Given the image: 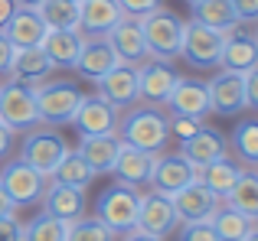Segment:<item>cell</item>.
Returning <instances> with one entry per match:
<instances>
[{
	"instance_id": "obj_1",
	"label": "cell",
	"mask_w": 258,
	"mask_h": 241,
	"mask_svg": "<svg viewBox=\"0 0 258 241\" xmlns=\"http://www.w3.org/2000/svg\"><path fill=\"white\" fill-rule=\"evenodd\" d=\"M141 33H144V43L151 59H160V62H170V59L180 56V46H183V20L173 17L170 10L157 7V10L138 17Z\"/></svg>"
},
{
	"instance_id": "obj_2",
	"label": "cell",
	"mask_w": 258,
	"mask_h": 241,
	"mask_svg": "<svg viewBox=\"0 0 258 241\" xmlns=\"http://www.w3.org/2000/svg\"><path fill=\"white\" fill-rule=\"evenodd\" d=\"M118 137L121 144L138 147V150L147 153H160L167 147V114H160L157 108H138L131 111L124 120H118Z\"/></svg>"
},
{
	"instance_id": "obj_3",
	"label": "cell",
	"mask_w": 258,
	"mask_h": 241,
	"mask_svg": "<svg viewBox=\"0 0 258 241\" xmlns=\"http://www.w3.org/2000/svg\"><path fill=\"white\" fill-rule=\"evenodd\" d=\"M33 98H36L39 124L52 127V124H69L85 95L72 82H39L33 88Z\"/></svg>"
},
{
	"instance_id": "obj_4",
	"label": "cell",
	"mask_w": 258,
	"mask_h": 241,
	"mask_svg": "<svg viewBox=\"0 0 258 241\" xmlns=\"http://www.w3.org/2000/svg\"><path fill=\"white\" fill-rule=\"evenodd\" d=\"M138 205L141 192L134 186H108L98 196V218L114 235H127V231H134V222H138Z\"/></svg>"
},
{
	"instance_id": "obj_5",
	"label": "cell",
	"mask_w": 258,
	"mask_h": 241,
	"mask_svg": "<svg viewBox=\"0 0 258 241\" xmlns=\"http://www.w3.org/2000/svg\"><path fill=\"white\" fill-rule=\"evenodd\" d=\"M0 124L10 134H26L33 127H39V111L30 85L10 82L0 88Z\"/></svg>"
},
{
	"instance_id": "obj_6",
	"label": "cell",
	"mask_w": 258,
	"mask_h": 241,
	"mask_svg": "<svg viewBox=\"0 0 258 241\" xmlns=\"http://www.w3.org/2000/svg\"><path fill=\"white\" fill-rule=\"evenodd\" d=\"M69 150V144L62 140V134L49 131V127H33V131H26L23 137V163L33 166V170L39 173V176L49 179L52 166L62 160V153Z\"/></svg>"
},
{
	"instance_id": "obj_7",
	"label": "cell",
	"mask_w": 258,
	"mask_h": 241,
	"mask_svg": "<svg viewBox=\"0 0 258 241\" xmlns=\"http://www.w3.org/2000/svg\"><path fill=\"white\" fill-rule=\"evenodd\" d=\"M222 43H226V33L209 30V26L196 23V20H186V23H183V46H180V56L186 59L189 65H196V69L219 65Z\"/></svg>"
},
{
	"instance_id": "obj_8",
	"label": "cell",
	"mask_w": 258,
	"mask_h": 241,
	"mask_svg": "<svg viewBox=\"0 0 258 241\" xmlns=\"http://www.w3.org/2000/svg\"><path fill=\"white\" fill-rule=\"evenodd\" d=\"M176 228H180V218H176V212H173L170 196H160V192H154V189L147 192V196H141L134 231H141V235H151V238L167 241V238H170Z\"/></svg>"
},
{
	"instance_id": "obj_9",
	"label": "cell",
	"mask_w": 258,
	"mask_h": 241,
	"mask_svg": "<svg viewBox=\"0 0 258 241\" xmlns=\"http://www.w3.org/2000/svg\"><path fill=\"white\" fill-rule=\"evenodd\" d=\"M0 186H4V192L13 199V205H33L43 199V189H46V176H39L33 166H26L23 160H17V163H7L4 170H0Z\"/></svg>"
},
{
	"instance_id": "obj_10",
	"label": "cell",
	"mask_w": 258,
	"mask_h": 241,
	"mask_svg": "<svg viewBox=\"0 0 258 241\" xmlns=\"http://www.w3.org/2000/svg\"><path fill=\"white\" fill-rule=\"evenodd\" d=\"M105 39H108V46H111V52L118 56V62H124V65H144L147 59H151L138 17H121L118 23L105 33Z\"/></svg>"
},
{
	"instance_id": "obj_11",
	"label": "cell",
	"mask_w": 258,
	"mask_h": 241,
	"mask_svg": "<svg viewBox=\"0 0 258 241\" xmlns=\"http://www.w3.org/2000/svg\"><path fill=\"white\" fill-rule=\"evenodd\" d=\"M176 69L170 62H160V59H147L144 65H138V98L147 101L151 108L167 104L173 85H176Z\"/></svg>"
},
{
	"instance_id": "obj_12",
	"label": "cell",
	"mask_w": 258,
	"mask_h": 241,
	"mask_svg": "<svg viewBox=\"0 0 258 241\" xmlns=\"http://www.w3.org/2000/svg\"><path fill=\"white\" fill-rule=\"evenodd\" d=\"M98 98H105L111 108L124 111V108H134L141 101L138 98V65H124L118 62L108 75H101L98 82Z\"/></svg>"
},
{
	"instance_id": "obj_13",
	"label": "cell",
	"mask_w": 258,
	"mask_h": 241,
	"mask_svg": "<svg viewBox=\"0 0 258 241\" xmlns=\"http://www.w3.org/2000/svg\"><path fill=\"white\" fill-rule=\"evenodd\" d=\"M170 202H173V212L183 225V222H209V215L219 209L222 199L216 196L213 189H206L200 179H193V183L183 186L180 192H173Z\"/></svg>"
},
{
	"instance_id": "obj_14",
	"label": "cell",
	"mask_w": 258,
	"mask_h": 241,
	"mask_svg": "<svg viewBox=\"0 0 258 241\" xmlns=\"http://www.w3.org/2000/svg\"><path fill=\"white\" fill-rule=\"evenodd\" d=\"M118 108L105 101V98L92 95V98H82V104L76 108L72 114V124L82 137H98V134H118Z\"/></svg>"
},
{
	"instance_id": "obj_15",
	"label": "cell",
	"mask_w": 258,
	"mask_h": 241,
	"mask_svg": "<svg viewBox=\"0 0 258 241\" xmlns=\"http://www.w3.org/2000/svg\"><path fill=\"white\" fill-rule=\"evenodd\" d=\"M193 179H196V166H189L180 153H167V157H157L147 186L154 192H160V196H173L183 186H189Z\"/></svg>"
},
{
	"instance_id": "obj_16",
	"label": "cell",
	"mask_w": 258,
	"mask_h": 241,
	"mask_svg": "<svg viewBox=\"0 0 258 241\" xmlns=\"http://www.w3.org/2000/svg\"><path fill=\"white\" fill-rule=\"evenodd\" d=\"M180 144H183V147H180V157L186 160L189 166H196V170L216 163L219 157H226V153H229L226 137H222L219 131H213V127H206V124H203L200 131L193 134V137L180 140Z\"/></svg>"
},
{
	"instance_id": "obj_17",
	"label": "cell",
	"mask_w": 258,
	"mask_h": 241,
	"mask_svg": "<svg viewBox=\"0 0 258 241\" xmlns=\"http://www.w3.org/2000/svg\"><path fill=\"white\" fill-rule=\"evenodd\" d=\"M157 157L160 153H147V150H138V147L121 144L118 157H114V163H111V173L118 176L121 186H134V189H138V186H147Z\"/></svg>"
},
{
	"instance_id": "obj_18",
	"label": "cell",
	"mask_w": 258,
	"mask_h": 241,
	"mask_svg": "<svg viewBox=\"0 0 258 241\" xmlns=\"http://www.w3.org/2000/svg\"><path fill=\"white\" fill-rule=\"evenodd\" d=\"M219 65H222V72H235V75L255 69L258 65V43H255L252 33H242L239 26L229 30L226 43H222V52H219Z\"/></svg>"
},
{
	"instance_id": "obj_19",
	"label": "cell",
	"mask_w": 258,
	"mask_h": 241,
	"mask_svg": "<svg viewBox=\"0 0 258 241\" xmlns=\"http://www.w3.org/2000/svg\"><path fill=\"white\" fill-rule=\"evenodd\" d=\"M206 91H209V111H216V114H239L248 108L242 75H235V72H219L213 82H206Z\"/></svg>"
},
{
	"instance_id": "obj_20",
	"label": "cell",
	"mask_w": 258,
	"mask_h": 241,
	"mask_svg": "<svg viewBox=\"0 0 258 241\" xmlns=\"http://www.w3.org/2000/svg\"><path fill=\"white\" fill-rule=\"evenodd\" d=\"M118 65V56L111 52V46H108L105 36H92L82 43V49H79V59L72 69L79 72L82 78H88V82H98L101 75H108V72Z\"/></svg>"
},
{
	"instance_id": "obj_21",
	"label": "cell",
	"mask_w": 258,
	"mask_h": 241,
	"mask_svg": "<svg viewBox=\"0 0 258 241\" xmlns=\"http://www.w3.org/2000/svg\"><path fill=\"white\" fill-rule=\"evenodd\" d=\"M52 69H56V65L49 62V56H46L39 46H26V49H13V59H10L7 75H10L13 82H20V85L36 88V85L43 82Z\"/></svg>"
},
{
	"instance_id": "obj_22",
	"label": "cell",
	"mask_w": 258,
	"mask_h": 241,
	"mask_svg": "<svg viewBox=\"0 0 258 241\" xmlns=\"http://www.w3.org/2000/svg\"><path fill=\"white\" fill-rule=\"evenodd\" d=\"M173 114H186V117H206L209 114V91L206 82H196V78H176L170 98H167Z\"/></svg>"
},
{
	"instance_id": "obj_23",
	"label": "cell",
	"mask_w": 258,
	"mask_h": 241,
	"mask_svg": "<svg viewBox=\"0 0 258 241\" xmlns=\"http://www.w3.org/2000/svg\"><path fill=\"white\" fill-rule=\"evenodd\" d=\"M121 17L124 13H121V7L114 0H82L79 4V33H85L88 39L105 36Z\"/></svg>"
},
{
	"instance_id": "obj_24",
	"label": "cell",
	"mask_w": 258,
	"mask_h": 241,
	"mask_svg": "<svg viewBox=\"0 0 258 241\" xmlns=\"http://www.w3.org/2000/svg\"><path fill=\"white\" fill-rule=\"evenodd\" d=\"M46 215L59 218V222H76L85 215V189H72V186L52 183L49 189H43Z\"/></svg>"
},
{
	"instance_id": "obj_25",
	"label": "cell",
	"mask_w": 258,
	"mask_h": 241,
	"mask_svg": "<svg viewBox=\"0 0 258 241\" xmlns=\"http://www.w3.org/2000/svg\"><path fill=\"white\" fill-rule=\"evenodd\" d=\"M0 33H4V39L13 46V49H26V46H39L43 43L46 23L39 20L36 10H20L17 7V13L7 20V26Z\"/></svg>"
},
{
	"instance_id": "obj_26",
	"label": "cell",
	"mask_w": 258,
	"mask_h": 241,
	"mask_svg": "<svg viewBox=\"0 0 258 241\" xmlns=\"http://www.w3.org/2000/svg\"><path fill=\"white\" fill-rule=\"evenodd\" d=\"M82 43H85V36L79 30H46L39 49L49 56V62L56 65V69H72L76 59H79Z\"/></svg>"
},
{
	"instance_id": "obj_27",
	"label": "cell",
	"mask_w": 258,
	"mask_h": 241,
	"mask_svg": "<svg viewBox=\"0 0 258 241\" xmlns=\"http://www.w3.org/2000/svg\"><path fill=\"white\" fill-rule=\"evenodd\" d=\"M121 150V137L118 134H98V137H82L76 147V153L88 163V170L98 173H111V163Z\"/></svg>"
},
{
	"instance_id": "obj_28",
	"label": "cell",
	"mask_w": 258,
	"mask_h": 241,
	"mask_svg": "<svg viewBox=\"0 0 258 241\" xmlns=\"http://www.w3.org/2000/svg\"><path fill=\"white\" fill-rule=\"evenodd\" d=\"M242 173H245V170H242L235 160H229V153H226V157H219L216 163H209V166H203V170H196V179H200L206 189H213L216 196L222 199V196H226V192L235 186V179H239Z\"/></svg>"
},
{
	"instance_id": "obj_29",
	"label": "cell",
	"mask_w": 258,
	"mask_h": 241,
	"mask_svg": "<svg viewBox=\"0 0 258 241\" xmlns=\"http://www.w3.org/2000/svg\"><path fill=\"white\" fill-rule=\"evenodd\" d=\"M209 225H213V231H216V238H219V241H242L245 235L258 231L255 228V218L242 215V212L229 209V205H219V209L209 215Z\"/></svg>"
},
{
	"instance_id": "obj_30",
	"label": "cell",
	"mask_w": 258,
	"mask_h": 241,
	"mask_svg": "<svg viewBox=\"0 0 258 241\" xmlns=\"http://www.w3.org/2000/svg\"><path fill=\"white\" fill-rule=\"evenodd\" d=\"M189 7H193V20L203 23V26H209V30L229 33V30H235V26H242L239 20H235L229 0H196V4H189Z\"/></svg>"
},
{
	"instance_id": "obj_31",
	"label": "cell",
	"mask_w": 258,
	"mask_h": 241,
	"mask_svg": "<svg viewBox=\"0 0 258 241\" xmlns=\"http://www.w3.org/2000/svg\"><path fill=\"white\" fill-rule=\"evenodd\" d=\"M52 183H59V186H72V189H88L92 186V179H95V173L88 170V163L82 157H79L76 150H66L62 153V160H59L56 166H52Z\"/></svg>"
},
{
	"instance_id": "obj_32",
	"label": "cell",
	"mask_w": 258,
	"mask_h": 241,
	"mask_svg": "<svg viewBox=\"0 0 258 241\" xmlns=\"http://www.w3.org/2000/svg\"><path fill=\"white\" fill-rule=\"evenodd\" d=\"M222 199H226L229 209L242 212V215H248V218H258V176L252 170H245Z\"/></svg>"
},
{
	"instance_id": "obj_33",
	"label": "cell",
	"mask_w": 258,
	"mask_h": 241,
	"mask_svg": "<svg viewBox=\"0 0 258 241\" xmlns=\"http://www.w3.org/2000/svg\"><path fill=\"white\" fill-rule=\"evenodd\" d=\"M46 30H79V4L76 0H43L36 7Z\"/></svg>"
},
{
	"instance_id": "obj_34",
	"label": "cell",
	"mask_w": 258,
	"mask_h": 241,
	"mask_svg": "<svg viewBox=\"0 0 258 241\" xmlns=\"http://www.w3.org/2000/svg\"><path fill=\"white\" fill-rule=\"evenodd\" d=\"M66 241H114V231L101 222L98 215L95 218H76V222L66 225Z\"/></svg>"
},
{
	"instance_id": "obj_35",
	"label": "cell",
	"mask_w": 258,
	"mask_h": 241,
	"mask_svg": "<svg viewBox=\"0 0 258 241\" xmlns=\"http://www.w3.org/2000/svg\"><path fill=\"white\" fill-rule=\"evenodd\" d=\"M66 225L69 222H59L43 212L30 225H23V241H66Z\"/></svg>"
},
{
	"instance_id": "obj_36",
	"label": "cell",
	"mask_w": 258,
	"mask_h": 241,
	"mask_svg": "<svg viewBox=\"0 0 258 241\" xmlns=\"http://www.w3.org/2000/svg\"><path fill=\"white\" fill-rule=\"evenodd\" d=\"M232 147H235V153H239L242 160H245L248 166H255L258 163V124L255 120H242L239 127H235V134H232Z\"/></svg>"
},
{
	"instance_id": "obj_37",
	"label": "cell",
	"mask_w": 258,
	"mask_h": 241,
	"mask_svg": "<svg viewBox=\"0 0 258 241\" xmlns=\"http://www.w3.org/2000/svg\"><path fill=\"white\" fill-rule=\"evenodd\" d=\"M200 127H203V120H200V117H186V114H173V117H167V131H170L176 140L193 137Z\"/></svg>"
},
{
	"instance_id": "obj_38",
	"label": "cell",
	"mask_w": 258,
	"mask_h": 241,
	"mask_svg": "<svg viewBox=\"0 0 258 241\" xmlns=\"http://www.w3.org/2000/svg\"><path fill=\"white\" fill-rule=\"evenodd\" d=\"M176 231H180V241H219L209 222H183Z\"/></svg>"
},
{
	"instance_id": "obj_39",
	"label": "cell",
	"mask_w": 258,
	"mask_h": 241,
	"mask_svg": "<svg viewBox=\"0 0 258 241\" xmlns=\"http://www.w3.org/2000/svg\"><path fill=\"white\" fill-rule=\"evenodd\" d=\"M114 4L121 7V13H124V17H144V13L157 10L160 0H114Z\"/></svg>"
},
{
	"instance_id": "obj_40",
	"label": "cell",
	"mask_w": 258,
	"mask_h": 241,
	"mask_svg": "<svg viewBox=\"0 0 258 241\" xmlns=\"http://www.w3.org/2000/svg\"><path fill=\"white\" fill-rule=\"evenodd\" d=\"M232 4V13L239 23H255L258 20V0H229Z\"/></svg>"
},
{
	"instance_id": "obj_41",
	"label": "cell",
	"mask_w": 258,
	"mask_h": 241,
	"mask_svg": "<svg viewBox=\"0 0 258 241\" xmlns=\"http://www.w3.org/2000/svg\"><path fill=\"white\" fill-rule=\"evenodd\" d=\"M242 88H245V104L248 108H258V65L248 72H242Z\"/></svg>"
},
{
	"instance_id": "obj_42",
	"label": "cell",
	"mask_w": 258,
	"mask_h": 241,
	"mask_svg": "<svg viewBox=\"0 0 258 241\" xmlns=\"http://www.w3.org/2000/svg\"><path fill=\"white\" fill-rule=\"evenodd\" d=\"M0 241H23V222H17V215L0 218Z\"/></svg>"
},
{
	"instance_id": "obj_43",
	"label": "cell",
	"mask_w": 258,
	"mask_h": 241,
	"mask_svg": "<svg viewBox=\"0 0 258 241\" xmlns=\"http://www.w3.org/2000/svg\"><path fill=\"white\" fill-rule=\"evenodd\" d=\"M10 59H13V46L4 39V33H0V75H7V69H10Z\"/></svg>"
},
{
	"instance_id": "obj_44",
	"label": "cell",
	"mask_w": 258,
	"mask_h": 241,
	"mask_svg": "<svg viewBox=\"0 0 258 241\" xmlns=\"http://www.w3.org/2000/svg\"><path fill=\"white\" fill-rule=\"evenodd\" d=\"M4 215H17V205H13V199L4 192V186H0V218Z\"/></svg>"
},
{
	"instance_id": "obj_45",
	"label": "cell",
	"mask_w": 258,
	"mask_h": 241,
	"mask_svg": "<svg viewBox=\"0 0 258 241\" xmlns=\"http://www.w3.org/2000/svg\"><path fill=\"white\" fill-rule=\"evenodd\" d=\"M13 13H17V4H13V0H0V30L7 26V20H10Z\"/></svg>"
},
{
	"instance_id": "obj_46",
	"label": "cell",
	"mask_w": 258,
	"mask_h": 241,
	"mask_svg": "<svg viewBox=\"0 0 258 241\" xmlns=\"http://www.w3.org/2000/svg\"><path fill=\"white\" fill-rule=\"evenodd\" d=\"M10 147H13V134L0 124V157H7V153H10Z\"/></svg>"
},
{
	"instance_id": "obj_47",
	"label": "cell",
	"mask_w": 258,
	"mask_h": 241,
	"mask_svg": "<svg viewBox=\"0 0 258 241\" xmlns=\"http://www.w3.org/2000/svg\"><path fill=\"white\" fill-rule=\"evenodd\" d=\"M121 241H160V238H151V235H141V231H127Z\"/></svg>"
},
{
	"instance_id": "obj_48",
	"label": "cell",
	"mask_w": 258,
	"mask_h": 241,
	"mask_svg": "<svg viewBox=\"0 0 258 241\" xmlns=\"http://www.w3.org/2000/svg\"><path fill=\"white\" fill-rule=\"evenodd\" d=\"M13 4H17L20 10H36V7L43 4V0H13Z\"/></svg>"
},
{
	"instance_id": "obj_49",
	"label": "cell",
	"mask_w": 258,
	"mask_h": 241,
	"mask_svg": "<svg viewBox=\"0 0 258 241\" xmlns=\"http://www.w3.org/2000/svg\"><path fill=\"white\" fill-rule=\"evenodd\" d=\"M242 241H258V231H252V235H245Z\"/></svg>"
},
{
	"instance_id": "obj_50",
	"label": "cell",
	"mask_w": 258,
	"mask_h": 241,
	"mask_svg": "<svg viewBox=\"0 0 258 241\" xmlns=\"http://www.w3.org/2000/svg\"><path fill=\"white\" fill-rule=\"evenodd\" d=\"M186 4H196V0H186Z\"/></svg>"
},
{
	"instance_id": "obj_51",
	"label": "cell",
	"mask_w": 258,
	"mask_h": 241,
	"mask_svg": "<svg viewBox=\"0 0 258 241\" xmlns=\"http://www.w3.org/2000/svg\"><path fill=\"white\" fill-rule=\"evenodd\" d=\"M76 4H82V0H76Z\"/></svg>"
}]
</instances>
